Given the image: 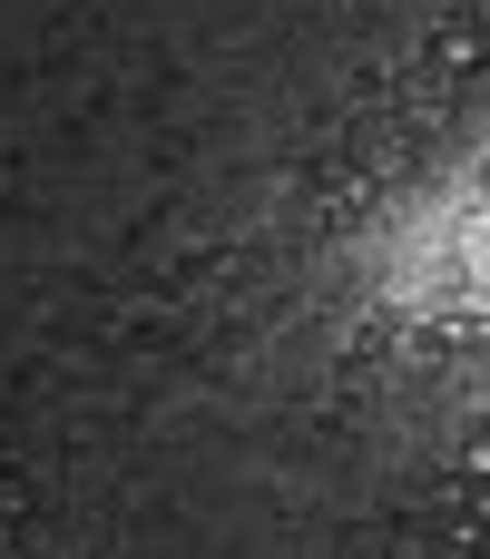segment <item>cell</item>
<instances>
[{"label": "cell", "instance_id": "obj_1", "mask_svg": "<svg viewBox=\"0 0 490 559\" xmlns=\"http://www.w3.org/2000/svg\"><path fill=\"white\" fill-rule=\"evenodd\" d=\"M481 559H490V540H481Z\"/></svg>", "mask_w": 490, "mask_h": 559}]
</instances>
